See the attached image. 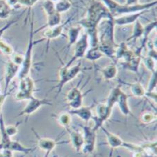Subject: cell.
<instances>
[{
    "label": "cell",
    "mask_w": 157,
    "mask_h": 157,
    "mask_svg": "<svg viewBox=\"0 0 157 157\" xmlns=\"http://www.w3.org/2000/svg\"><path fill=\"white\" fill-rule=\"evenodd\" d=\"M74 46V53H73L72 58L63 64V66L66 67L72 66L77 60L84 58L86 52L89 48V42L87 34L85 33L84 34L81 36Z\"/></svg>",
    "instance_id": "obj_9"
},
{
    "label": "cell",
    "mask_w": 157,
    "mask_h": 157,
    "mask_svg": "<svg viewBox=\"0 0 157 157\" xmlns=\"http://www.w3.org/2000/svg\"><path fill=\"white\" fill-rule=\"evenodd\" d=\"M145 13L146 11L133 13V14L123 15L121 16L114 18V25L116 26H126L134 24L138 20H139V18Z\"/></svg>",
    "instance_id": "obj_16"
},
{
    "label": "cell",
    "mask_w": 157,
    "mask_h": 157,
    "mask_svg": "<svg viewBox=\"0 0 157 157\" xmlns=\"http://www.w3.org/2000/svg\"><path fill=\"white\" fill-rule=\"evenodd\" d=\"M129 97L130 95H127L126 93L122 91L116 103L118 106V108L120 112H121V113L124 116L126 117L129 116V115H133L132 111H131L129 103H128V99H129Z\"/></svg>",
    "instance_id": "obj_19"
},
{
    "label": "cell",
    "mask_w": 157,
    "mask_h": 157,
    "mask_svg": "<svg viewBox=\"0 0 157 157\" xmlns=\"http://www.w3.org/2000/svg\"><path fill=\"white\" fill-rule=\"evenodd\" d=\"M61 14H59L58 12H55L50 15L47 16V23L45 25L43 26L39 30H36L33 31V34H36L40 31V30H43V28H48V27H52L57 26L60 24H61Z\"/></svg>",
    "instance_id": "obj_24"
},
{
    "label": "cell",
    "mask_w": 157,
    "mask_h": 157,
    "mask_svg": "<svg viewBox=\"0 0 157 157\" xmlns=\"http://www.w3.org/2000/svg\"><path fill=\"white\" fill-rule=\"evenodd\" d=\"M11 14V8L4 0H0V19L9 18Z\"/></svg>",
    "instance_id": "obj_30"
},
{
    "label": "cell",
    "mask_w": 157,
    "mask_h": 157,
    "mask_svg": "<svg viewBox=\"0 0 157 157\" xmlns=\"http://www.w3.org/2000/svg\"><path fill=\"white\" fill-rule=\"evenodd\" d=\"M82 27L79 25L72 26L67 31V49L74 46L78 39L80 38V34L82 32Z\"/></svg>",
    "instance_id": "obj_22"
},
{
    "label": "cell",
    "mask_w": 157,
    "mask_h": 157,
    "mask_svg": "<svg viewBox=\"0 0 157 157\" xmlns=\"http://www.w3.org/2000/svg\"><path fill=\"white\" fill-rule=\"evenodd\" d=\"M42 6H43V9L45 14L47 15V16L56 12V9H55L54 2L52 1V0H44Z\"/></svg>",
    "instance_id": "obj_32"
},
{
    "label": "cell",
    "mask_w": 157,
    "mask_h": 157,
    "mask_svg": "<svg viewBox=\"0 0 157 157\" xmlns=\"http://www.w3.org/2000/svg\"><path fill=\"white\" fill-rule=\"evenodd\" d=\"M121 85H122L119 84V85H117L116 87H115L114 88L112 89L111 91H110V93L109 94L108 98L106 99V104L112 109L113 108L115 105L117 103V99H118L120 94L122 91L121 90Z\"/></svg>",
    "instance_id": "obj_25"
},
{
    "label": "cell",
    "mask_w": 157,
    "mask_h": 157,
    "mask_svg": "<svg viewBox=\"0 0 157 157\" xmlns=\"http://www.w3.org/2000/svg\"><path fill=\"white\" fill-rule=\"evenodd\" d=\"M101 129L102 130V131L105 134L107 140V143H108L110 148H111V154L110 157H111V154L114 149L122 147L126 149V150H128L129 151H131L132 152H135V151H137L142 149V145L125 142L121 138L119 137L118 135L110 132L105 127H104V126L101 127Z\"/></svg>",
    "instance_id": "obj_6"
},
{
    "label": "cell",
    "mask_w": 157,
    "mask_h": 157,
    "mask_svg": "<svg viewBox=\"0 0 157 157\" xmlns=\"http://www.w3.org/2000/svg\"><path fill=\"white\" fill-rule=\"evenodd\" d=\"M113 18L102 2L101 1H93L89 4L86 15L78 22V25L81 26L86 31L98 29L101 21Z\"/></svg>",
    "instance_id": "obj_2"
},
{
    "label": "cell",
    "mask_w": 157,
    "mask_h": 157,
    "mask_svg": "<svg viewBox=\"0 0 157 157\" xmlns=\"http://www.w3.org/2000/svg\"><path fill=\"white\" fill-rule=\"evenodd\" d=\"M5 130H6L7 135H9V137L15 135L17 133V127L16 126H13V125L7 126L6 127H5Z\"/></svg>",
    "instance_id": "obj_37"
},
{
    "label": "cell",
    "mask_w": 157,
    "mask_h": 157,
    "mask_svg": "<svg viewBox=\"0 0 157 157\" xmlns=\"http://www.w3.org/2000/svg\"><path fill=\"white\" fill-rule=\"evenodd\" d=\"M83 69V68H82V62H78L75 65L68 67L63 66L60 68L59 71L58 84L52 89V90L54 89H56V97L61 92L64 86L73 79H75L82 71Z\"/></svg>",
    "instance_id": "obj_5"
},
{
    "label": "cell",
    "mask_w": 157,
    "mask_h": 157,
    "mask_svg": "<svg viewBox=\"0 0 157 157\" xmlns=\"http://www.w3.org/2000/svg\"><path fill=\"white\" fill-rule=\"evenodd\" d=\"M33 130V129H32ZM34 131L36 138L38 140V145L42 150L46 152L45 156L44 157H48L49 154L52 151L54 150V148L59 145V144H63L67 143L68 142H57L56 140H53L52 138H41L39 136L37 133H36L34 130H33Z\"/></svg>",
    "instance_id": "obj_15"
},
{
    "label": "cell",
    "mask_w": 157,
    "mask_h": 157,
    "mask_svg": "<svg viewBox=\"0 0 157 157\" xmlns=\"http://www.w3.org/2000/svg\"><path fill=\"white\" fill-rule=\"evenodd\" d=\"M54 4L56 11L60 14L68 11L71 9L72 5L70 0H59L54 2Z\"/></svg>",
    "instance_id": "obj_29"
},
{
    "label": "cell",
    "mask_w": 157,
    "mask_h": 157,
    "mask_svg": "<svg viewBox=\"0 0 157 157\" xmlns=\"http://www.w3.org/2000/svg\"><path fill=\"white\" fill-rule=\"evenodd\" d=\"M0 157H13L12 151L8 150H3V151L0 152Z\"/></svg>",
    "instance_id": "obj_39"
},
{
    "label": "cell",
    "mask_w": 157,
    "mask_h": 157,
    "mask_svg": "<svg viewBox=\"0 0 157 157\" xmlns=\"http://www.w3.org/2000/svg\"><path fill=\"white\" fill-rule=\"evenodd\" d=\"M140 120L144 124H151L156 120V115L151 111H145L141 115Z\"/></svg>",
    "instance_id": "obj_31"
},
{
    "label": "cell",
    "mask_w": 157,
    "mask_h": 157,
    "mask_svg": "<svg viewBox=\"0 0 157 157\" xmlns=\"http://www.w3.org/2000/svg\"><path fill=\"white\" fill-rule=\"evenodd\" d=\"M124 4L128 5V6H132V5L138 4V0H126Z\"/></svg>",
    "instance_id": "obj_40"
},
{
    "label": "cell",
    "mask_w": 157,
    "mask_h": 157,
    "mask_svg": "<svg viewBox=\"0 0 157 157\" xmlns=\"http://www.w3.org/2000/svg\"><path fill=\"white\" fill-rule=\"evenodd\" d=\"M68 112L71 115H77L81 119H82L86 124L90 121V119H92V117L93 116L92 112V107L91 106H82L77 109H70Z\"/></svg>",
    "instance_id": "obj_18"
},
{
    "label": "cell",
    "mask_w": 157,
    "mask_h": 157,
    "mask_svg": "<svg viewBox=\"0 0 157 157\" xmlns=\"http://www.w3.org/2000/svg\"><path fill=\"white\" fill-rule=\"evenodd\" d=\"M156 87V71L151 72V75L150 77V81H149L148 87L146 90V91L150 92V91H155Z\"/></svg>",
    "instance_id": "obj_35"
},
{
    "label": "cell",
    "mask_w": 157,
    "mask_h": 157,
    "mask_svg": "<svg viewBox=\"0 0 157 157\" xmlns=\"http://www.w3.org/2000/svg\"><path fill=\"white\" fill-rule=\"evenodd\" d=\"M142 59V55L136 54L133 58L128 62H123L121 63V66L122 68L127 70H129L131 72L134 73H138V69Z\"/></svg>",
    "instance_id": "obj_21"
},
{
    "label": "cell",
    "mask_w": 157,
    "mask_h": 157,
    "mask_svg": "<svg viewBox=\"0 0 157 157\" xmlns=\"http://www.w3.org/2000/svg\"><path fill=\"white\" fill-rule=\"evenodd\" d=\"M144 32V26L142 25L139 20H138L134 24H133V28L132 35L127 39V41H136L138 38H140L143 36Z\"/></svg>",
    "instance_id": "obj_27"
},
{
    "label": "cell",
    "mask_w": 157,
    "mask_h": 157,
    "mask_svg": "<svg viewBox=\"0 0 157 157\" xmlns=\"http://www.w3.org/2000/svg\"><path fill=\"white\" fill-rule=\"evenodd\" d=\"M27 106L25 108L20 112L19 116H29L31 114L34 113L38 109H40L42 106H52L53 103L52 101L48 99H38L35 97L34 96H32L29 100Z\"/></svg>",
    "instance_id": "obj_12"
},
{
    "label": "cell",
    "mask_w": 157,
    "mask_h": 157,
    "mask_svg": "<svg viewBox=\"0 0 157 157\" xmlns=\"http://www.w3.org/2000/svg\"><path fill=\"white\" fill-rule=\"evenodd\" d=\"M52 1H53V2H57V1H59V0H52Z\"/></svg>",
    "instance_id": "obj_41"
},
{
    "label": "cell",
    "mask_w": 157,
    "mask_h": 157,
    "mask_svg": "<svg viewBox=\"0 0 157 157\" xmlns=\"http://www.w3.org/2000/svg\"><path fill=\"white\" fill-rule=\"evenodd\" d=\"M0 52L3 53L4 55L10 57L14 52V50L11 46H10L9 44H8L6 42L1 38L0 39Z\"/></svg>",
    "instance_id": "obj_33"
},
{
    "label": "cell",
    "mask_w": 157,
    "mask_h": 157,
    "mask_svg": "<svg viewBox=\"0 0 157 157\" xmlns=\"http://www.w3.org/2000/svg\"><path fill=\"white\" fill-rule=\"evenodd\" d=\"M72 18H70L67 21H65V22L63 23V24H60L57 26H55V27H48L47 28V30H44L43 32V38L44 40H47L48 41V43H47V50L46 51H48L49 48V42L53 39L59 38V36H61L63 34V31L64 30V28L67 23H68L70 20L72 19Z\"/></svg>",
    "instance_id": "obj_13"
},
{
    "label": "cell",
    "mask_w": 157,
    "mask_h": 157,
    "mask_svg": "<svg viewBox=\"0 0 157 157\" xmlns=\"http://www.w3.org/2000/svg\"><path fill=\"white\" fill-rule=\"evenodd\" d=\"M120 84H125V85H129L130 87L131 91H132V94L133 96L135 97H143L145 95L146 93V90L143 86L142 84L140 83V81H137V82L135 83H125L124 81L120 80Z\"/></svg>",
    "instance_id": "obj_23"
},
{
    "label": "cell",
    "mask_w": 157,
    "mask_h": 157,
    "mask_svg": "<svg viewBox=\"0 0 157 157\" xmlns=\"http://www.w3.org/2000/svg\"><path fill=\"white\" fill-rule=\"evenodd\" d=\"M23 58H24V56L23 54H21L19 53H16V52H13L12 54V55L10 56V60L18 66H21V64H22L23 62Z\"/></svg>",
    "instance_id": "obj_36"
},
{
    "label": "cell",
    "mask_w": 157,
    "mask_h": 157,
    "mask_svg": "<svg viewBox=\"0 0 157 157\" xmlns=\"http://www.w3.org/2000/svg\"><path fill=\"white\" fill-rule=\"evenodd\" d=\"M56 119L59 124L64 127L65 130L69 129L70 124L72 123V116L68 112H62L56 116Z\"/></svg>",
    "instance_id": "obj_28"
},
{
    "label": "cell",
    "mask_w": 157,
    "mask_h": 157,
    "mask_svg": "<svg viewBox=\"0 0 157 157\" xmlns=\"http://www.w3.org/2000/svg\"><path fill=\"white\" fill-rule=\"evenodd\" d=\"M83 131V145L82 149V154L85 155H90L93 153L95 149L96 131L87 125H81Z\"/></svg>",
    "instance_id": "obj_8"
},
{
    "label": "cell",
    "mask_w": 157,
    "mask_h": 157,
    "mask_svg": "<svg viewBox=\"0 0 157 157\" xmlns=\"http://www.w3.org/2000/svg\"><path fill=\"white\" fill-rule=\"evenodd\" d=\"M141 61L143 62V64L145 65L146 69L150 70V71L154 72L156 71L155 69V64L156 61L152 58H151L150 57L146 56V57H142V59Z\"/></svg>",
    "instance_id": "obj_34"
},
{
    "label": "cell",
    "mask_w": 157,
    "mask_h": 157,
    "mask_svg": "<svg viewBox=\"0 0 157 157\" xmlns=\"http://www.w3.org/2000/svg\"><path fill=\"white\" fill-rule=\"evenodd\" d=\"M104 55L102 52L99 50V47H89L88 50L86 52L84 58H86L88 61L95 62L98 61L99 59L102 58Z\"/></svg>",
    "instance_id": "obj_26"
},
{
    "label": "cell",
    "mask_w": 157,
    "mask_h": 157,
    "mask_svg": "<svg viewBox=\"0 0 157 157\" xmlns=\"http://www.w3.org/2000/svg\"><path fill=\"white\" fill-rule=\"evenodd\" d=\"M84 94L79 89V83L67 91L65 96L67 106L71 109H77L83 106Z\"/></svg>",
    "instance_id": "obj_11"
},
{
    "label": "cell",
    "mask_w": 157,
    "mask_h": 157,
    "mask_svg": "<svg viewBox=\"0 0 157 157\" xmlns=\"http://www.w3.org/2000/svg\"><path fill=\"white\" fill-rule=\"evenodd\" d=\"M67 132L69 133L70 140L72 144V146L75 149L76 152L80 153L82 151V149L83 145V137L82 133L78 131L69 128L66 129Z\"/></svg>",
    "instance_id": "obj_17"
},
{
    "label": "cell",
    "mask_w": 157,
    "mask_h": 157,
    "mask_svg": "<svg viewBox=\"0 0 157 157\" xmlns=\"http://www.w3.org/2000/svg\"><path fill=\"white\" fill-rule=\"evenodd\" d=\"M20 66L14 64L11 60H9L6 62V66H5V73H4V83H5V89L4 94L7 93V90L9 87L10 83H11L12 80L18 75L20 71Z\"/></svg>",
    "instance_id": "obj_14"
},
{
    "label": "cell",
    "mask_w": 157,
    "mask_h": 157,
    "mask_svg": "<svg viewBox=\"0 0 157 157\" xmlns=\"http://www.w3.org/2000/svg\"><path fill=\"white\" fill-rule=\"evenodd\" d=\"M35 90V85L33 80L29 75L26 76L20 80L19 89L15 96L17 101L29 100L33 96V92Z\"/></svg>",
    "instance_id": "obj_7"
},
{
    "label": "cell",
    "mask_w": 157,
    "mask_h": 157,
    "mask_svg": "<svg viewBox=\"0 0 157 157\" xmlns=\"http://www.w3.org/2000/svg\"><path fill=\"white\" fill-rule=\"evenodd\" d=\"M33 15H31V26H30V36H29V41L28 46L27 50H26L25 54H23L24 58H23L22 64H21L20 71L18 73L17 77L19 80L22 79V78H25L26 76H28L29 74L31 71V67H32V56H33V48L37 45L42 43L44 41V38L39 39V40L34 41L33 39Z\"/></svg>",
    "instance_id": "obj_4"
},
{
    "label": "cell",
    "mask_w": 157,
    "mask_h": 157,
    "mask_svg": "<svg viewBox=\"0 0 157 157\" xmlns=\"http://www.w3.org/2000/svg\"><path fill=\"white\" fill-rule=\"evenodd\" d=\"M115 27L113 18L101 21L98 25V47L104 57L111 59L114 62L115 52L117 44L115 41Z\"/></svg>",
    "instance_id": "obj_1"
},
{
    "label": "cell",
    "mask_w": 157,
    "mask_h": 157,
    "mask_svg": "<svg viewBox=\"0 0 157 157\" xmlns=\"http://www.w3.org/2000/svg\"><path fill=\"white\" fill-rule=\"evenodd\" d=\"M145 96H147L149 99H151V100H153L154 102L156 103V91H150V92H147V91H146Z\"/></svg>",
    "instance_id": "obj_38"
},
{
    "label": "cell",
    "mask_w": 157,
    "mask_h": 157,
    "mask_svg": "<svg viewBox=\"0 0 157 157\" xmlns=\"http://www.w3.org/2000/svg\"><path fill=\"white\" fill-rule=\"evenodd\" d=\"M113 109L110 108L106 103H99L96 106V115H93L92 119L95 123V125L92 128L93 131H98L103 127L104 122H106L110 117L112 113Z\"/></svg>",
    "instance_id": "obj_10"
},
{
    "label": "cell",
    "mask_w": 157,
    "mask_h": 157,
    "mask_svg": "<svg viewBox=\"0 0 157 157\" xmlns=\"http://www.w3.org/2000/svg\"><path fill=\"white\" fill-rule=\"evenodd\" d=\"M99 71L100 72L104 80L109 81L113 80L116 78L118 69H117L116 63L113 62L102 69H99Z\"/></svg>",
    "instance_id": "obj_20"
},
{
    "label": "cell",
    "mask_w": 157,
    "mask_h": 157,
    "mask_svg": "<svg viewBox=\"0 0 157 157\" xmlns=\"http://www.w3.org/2000/svg\"><path fill=\"white\" fill-rule=\"evenodd\" d=\"M109 10L110 14L113 18L123 15L133 14V13L147 11L151 8L156 6V1L147 2L143 4H138L132 6H128L124 4H121L115 0H101Z\"/></svg>",
    "instance_id": "obj_3"
}]
</instances>
